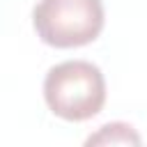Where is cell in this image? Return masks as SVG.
Listing matches in <instances>:
<instances>
[{"label":"cell","mask_w":147,"mask_h":147,"mask_svg":"<svg viewBox=\"0 0 147 147\" xmlns=\"http://www.w3.org/2000/svg\"><path fill=\"white\" fill-rule=\"evenodd\" d=\"M44 99L53 115L83 122L94 117L106 101V80L96 64L87 60H67L48 69L44 78Z\"/></svg>","instance_id":"obj_1"},{"label":"cell","mask_w":147,"mask_h":147,"mask_svg":"<svg viewBox=\"0 0 147 147\" xmlns=\"http://www.w3.org/2000/svg\"><path fill=\"white\" fill-rule=\"evenodd\" d=\"M32 25L39 39L55 48H76L94 41L103 30L101 0H37Z\"/></svg>","instance_id":"obj_2"},{"label":"cell","mask_w":147,"mask_h":147,"mask_svg":"<svg viewBox=\"0 0 147 147\" xmlns=\"http://www.w3.org/2000/svg\"><path fill=\"white\" fill-rule=\"evenodd\" d=\"M83 147H142V138L129 122H108L92 131Z\"/></svg>","instance_id":"obj_3"}]
</instances>
